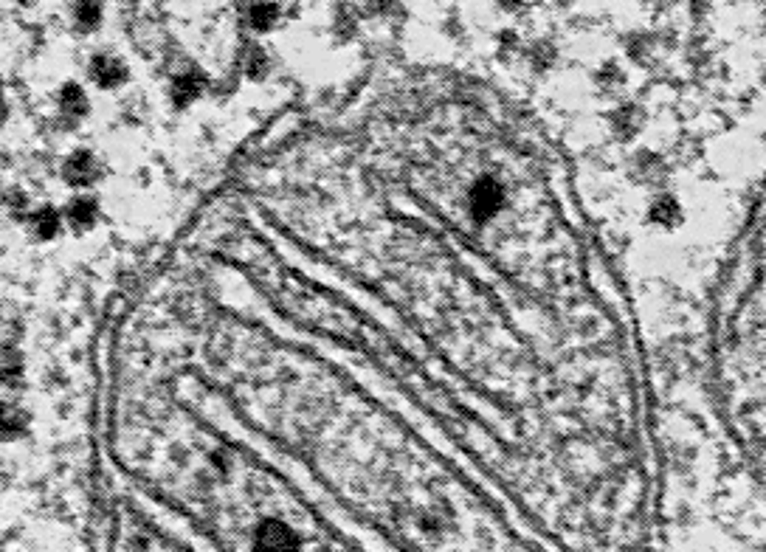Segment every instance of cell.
<instances>
[{
	"label": "cell",
	"mask_w": 766,
	"mask_h": 552,
	"mask_svg": "<svg viewBox=\"0 0 766 552\" xmlns=\"http://www.w3.org/2000/svg\"><path fill=\"white\" fill-rule=\"evenodd\" d=\"M201 90H203V82L198 76H178V82L172 88V96H175L178 104H189V102H195L201 96Z\"/></svg>",
	"instance_id": "5"
},
{
	"label": "cell",
	"mask_w": 766,
	"mask_h": 552,
	"mask_svg": "<svg viewBox=\"0 0 766 552\" xmlns=\"http://www.w3.org/2000/svg\"><path fill=\"white\" fill-rule=\"evenodd\" d=\"M34 229H37L40 237H54L59 232V217L54 212H40L34 217Z\"/></svg>",
	"instance_id": "8"
},
{
	"label": "cell",
	"mask_w": 766,
	"mask_h": 552,
	"mask_svg": "<svg viewBox=\"0 0 766 552\" xmlns=\"http://www.w3.org/2000/svg\"><path fill=\"white\" fill-rule=\"evenodd\" d=\"M65 178L76 186H85L93 181V158L88 152H76L68 164H65Z\"/></svg>",
	"instance_id": "4"
},
{
	"label": "cell",
	"mask_w": 766,
	"mask_h": 552,
	"mask_svg": "<svg viewBox=\"0 0 766 552\" xmlns=\"http://www.w3.org/2000/svg\"><path fill=\"white\" fill-rule=\"evenodd\" d=\"M296 536L279 522H268L256 533V552H296Z\"/></svg>",
	"instance_id": "1"
},
{
	"label": "cell",
	"mask_w": 766,
	"mask_h": 552,
	"mask_svg": "<svg viewBox=\"0 0 766 552\" xmlns=\"http://www.w3.org/2000/svg\"><path fill=\"white\" fill-rule=\"evenodd\" d=\"M62 110L68 116H82L88 110V102H85V93L76 88V85H68L65 93H62Z\"/></svg>",
	"instance_id": "6"
},
{
	"label": "cell",
	"mask_w": 766,
	"mask_h": 552,
	"mask_svg": "<svg viewBox=\"0 0 766 552\" xmlns=\"http://www.w3.org/2000/svg\"><path fill=\"white\" fill-rule=\"evenodd\" d=\"M249 20H251V25L254 28H259V31H265V28H270L273 25V20H276V6H251V11H249Z\"/></svg>",
	"instance_id": "7"
},
{
	"label": "cell",
	"mask_w": 766,
	"mask_h": 552,
	"mask_svg": "<svg viewBox=\"0 0 766 552\" xmlns=\"http://www.w3.org/2000/svg\"><path fill=\"white\" fill-rule=\"evenodd\" d=\"M93 215H96V206H93L90 200H76V203L71 206V220H73L76 226H90V223H93Z\"/></svg>",
	"instance_id": "9"
},
{
	"label": "cell",
	"mask_w": 766,
	"mask_h": 552,
	"mask_svg": "<svg viewBox=\"0 0 766 552\" xmlns=\"http://www.w3.org/2000/svg\"><path fill=\"white\" fill-rule=\"evenodd\" d=\"M90 73H93V79L99 82V85H104V88H110V85H119L121 79H124V65L116 59V56H96L93 59V65H90Z\"/></svg>",
	"instance_id": "3"
},
{
	"label": "cell",
	"mask_w": 766,
	"mask_h": 552,
	"mask_svg": "<svg viewBox=\"0 0 766 552\" xmlns=\"http://www.w3.org/2000/svg\"><path fill=\"white\" fill-rule=\"evenodd\" d=\"M76 17H79L82 25H93V23L99 20V6H79Z\"/></svg>",
	"instance_id": "10"
},
{
	"label": "cell",
	"mask_w": 766,
	"mask_h": 552,
	"mask_svg": "<svg viewBox=\"0 0 766 552\" xmlns=\"http://www.w3.org/2000/svg\"><path fill=\"white\" fill-rule=\"evenodd\" d=\"M262 65H265V56H262V54H254V56H251L249 71H251V73H259V71H262Z\"/></svg>",
	"instance_id": "11"
},
{
	"label": "cell",
	"mask_w": 766,
	"mask_h": 552,
	"mask_svg": "<svg viewBox=\"0 0 766 552\" xmlns=\"http://www.w3.org/2000/svg\"><path fill=\"white\" fill-rule=\"evenodd\" d=\"M471 206H474L477 217H491L502 206V189L493 181H479L471 195Z\"/></svg>",
	"instance_id": "2"
}]
</instances>
